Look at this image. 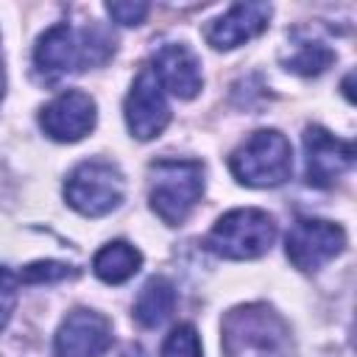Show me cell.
Instances as JSON below:
<instances>
[{
	"label": "cell",
	"instance_id": "19",
	"mask_svg": "<svg viewBox=\"0 0 357 357\" xmlns=\"http://www.w3.org/2000/svg\"><path fill=\"white\" fill-rule=\"evenodd\" d=\"M106 11L117 25H139L148 17L151 6L142 0H114V3H106Z\"/></svg>",
	"mask_w": 357,
	"mask_h": 357
},
{
	"label": "cell",
	"instance_id": "18",
	"mask_svg": "<svg viewBox=\"0 0 357 357\" xmlns=\"http://www.w3.org/2000/svg\"><path fill=\"white\" fill-rule=\"evenodd\" d=\"M75 271L64 262H53V259H45V262H31L22 268L20 273V282L25 284H42V282H59V279H67L73 276Z\"/></svg>",
	"mask_w": 357,
	"mask_h": 357
},
{
	"label": "cell",
	"instance_id": "16",
	"mask_svg": "<svg viewBox=\"0 0 357 357\" xmlns=\"http://www.w3.org/2000/svg\"><path fill=\"white\" fill-rule=\"evenodd\" d=\"M332 61H335V53H332L324 42L301 39V42H296L293 53L284 59V67L293 70V73H298V75H318V73H324Z\"/></svg>",
	"mask_w": 357,
	"mask_h": 357
},
{
	"label": "cell",
	"instance_id": "21",
	"mask_svg": "<svg viewBox=\"0 0 357 357\" xmlns=\"http://www.w3.org/2000/svg\"><path fill=\"white\" fill-rule=\"evenodd\" d=\"M0 95H3V61H0Z\"/></svg>",
	"mask_w": 357,
	"mask_h": 357
},
{
	"label": "cell",
	"instance_id": "4",
	"mask_svg": "<svg viewBox=\"0 0 357 357\" xmlns=\"http://www.w3.org/2000/svg\"><path fill=\"white\" fill-rule=\"evenodd\" d=\"M204 192V165L198 159H156L151 162V209L167 223L187 220Z\"/></svg>",
	"mask_w": 357,
	"mask_h": 357
},
{
	"label": "cell",
	"instance_id": "3",
	"mask_svg": "<svg viewBox=\"0 0 357 357\" xmlns=\"http://www.w3.org/2000/svg\"><path fill=\"white\" fill-rule=\"evenodd\" d=\"M229 170L245 187H279L293 173V148L282 131L259 128L231 151Z\"/></svg>",
	"mask_w": 357,
	"mask_h": 357
},
{
	"label": "cell",
	"instance_id": "2",
	"mask_svg": "<svg viewBox=\"0 0 357 357\" xmlns=\"http://www.w3.org/2000/svg\"><path fill=\"white\" fill-rule=\"evenodd\" d=\"M226 357H287V326L265 304L234 307L220 324Z\"/></svg>",
	"mask_w": 357,
	"mask_h": 357
},
{
	"label": "cell",
	"instance_id": "1",
	"mask_svg": "<svg viewBox=\"0 0 357 357\" xmlns=\"http://www.w3.org/2000/svg\"><path fill=\"white\" fill-rule=\"evenodd\" d=\"M112 50L114 45L98 28L75 31L70 22H56L39 36L33 61L45 81H59L67 73L103 64L112 56Z\"/></svg>",
	"mask_w": 357,
	"mask_h": 357
},
{
	"label": "cell",
	"instance_id": "9",
	"mask_svg": "<svg viewBox=\"0 0 357 357\" xmlns=\"http://www.w3.org/2000/svg\"><path fill=\"white\" fill-rule=\"evenodd\" d=\"M304 162H307V181L312 187H332L351 165H354V145L329 134L321 126L304 128Z\"/></svg>",
	"mask_w": 357,
	"mask_h": 357
},
{
	"label": "cell",
	"instance_id": "6",
	"mask_svg": "<svg viewBox=\"0 0 357 357\" xmlns=\"http://www.w3.org/2000/svg\"><path fill=\"white\" fill-rule=\"evenodd\" d=\"M126 195L123 173L112 162H81L64 181L67 204L84 218H100L120 206Z\"/></svg>",
	"mask_w": 357,
	"mask_h": 357
},
{
	"label": "cell",
	"instance_id": "17",
	"mask_svg": "<svg viewBox=\"0 0 357 357\" xmlns=\"http://www.w3.org/2000/svg\"><path fill=\"white\" fill-rule=\"evenodd\" d=\"M162 357H201V340L192 324H178L162 343Z\"/></svg>",
	"mask_w": 357,
	"mask_h": 357
},
{
	"label": "cell",
	"instance_id": "7",
	"mask_svg": "<svg viewBox=\"0 0 357 357\" xmlns=\"http://www.w3.org/2000/svg\"><path fill=\"white\" fill-rule=\"evenodd\" d=\"M346 248L343 226L321 218H298L284 240L287 259L298 271H318Z\"/></svg>",
	"mask_w": 357,
	"mask_h": 357
},
{
	"label": "cell",
	"instance_id": "11",
	"mask_svg": "<svg viewBox=\"0 0 357 357\" xmlns=\"http://www.w3.org/2000/svg\"><path fill=\"white\" fill-rule=\"evenodd\" d=\"M112 346V324L95 310H73L56 332L59 357H103Z\"/></svg>",
	"mask_w": 357,
	"mask_h": 357
},
{
	"label": "cell",
	"instance_id": "12",
	"mask_svg": "<svg viewBox=\"0 0 357 357\" xmlns=\"http://www.w3.org/2000/svg\"><path fill=\"white\" fill-rule=\"evenodd\" d=\"M153 75L159 81L162 89H167L170 95L190 100L201 92L204 86V75H201V64L195 59V53L181 45V42H167L156 50L153 56Z\"/></svg>",
	"mask_w": 357,
	"mask_h": 357
},
{
	"label": "cell",
	"instance_id": "8",
	"mask_svg": "<svg viewBox=\"0 0 357 357\" xmlns=\"http://www.w3.org/2000/svg\"><path fill=\"white\" fill-rule=\"evenodd\" d=\"M126 126L137 139H153L170 123V106L151 67H145L126 95Z\"/></svg>",
	"mask_w": 357,
	"mask_h": 357
},
{
	"label": "cell",
	"instance_id": "15",
	"mask_svg": "<svg viewBox=\"0 0 357 357\" xmlns=\"http://www.w3.org/2000/svg\"><path fill=\"white\" fill-rule=\"evenodd\" d=\"M173 307H176L173 282H167L165 276H153V279H148L142 284V290H139V296L134 301V318L142 326L153 329V326H162L170 318Z\"/></svg>",
	"mask_w": 357,
	"mask_h": 357
},
{
	"label": "cell",
	"instance_id": "10",
	"mask_svg": "<svg viewBox=\"0 0 357 357\" xmlns=\"http://www.w3.org/2000/svg\"><path fill=\"white\" fill-rule=\"evenodd\" d=\"M95 100L81 89H67L42 106L39 126L56 142H78L95 128Z\"/></svg>",
	"mask_w": 357,
	"mask_h": 357
},
{
	"label": "cell",
	"instance_id": "20",
	"mask_svg": "<svg viewBox=\"0 0 357 357\" xmlns=\"http://www.w3.org/2000/svg\"><path fill=\"white\" fill-rule=\"evenodd\" d=\"M17 284H20V276L11 273L6 265H0V329L8 324L17 307Z\"/></svg>",
	"mask_w": 357,
	"mask_h": 357
},
{
	"label": "cell",
	"instance_id": "13",
	"mask_svg": "<svg viewBox=\"0 0 357 357\" xmlns=\"http://www.w3.org/2000/svg\"><path fill=\"white\" fill-rule=\"evenodd\" d=\"M268 20H271L268 3H234L226 14H220L206 25L204 36L215 50H231L259 36L268 28Z\"/></svg>",
	"mask_w": 357,
	"mask_h": 357
},
{
	"label": "cell",
	"instance_id": "5",
	"mask_svg": "<svg viewBox=\"0 0 357 357\" xmlns=\"http://www.w3.org/2000/svg\"><path fill=\"white\" fill-rule=\"evenodd\" d=\"M276 240V223L265 209H231L218 218L206 234V248L226 259H257L271 251Z\"/></svg>",
	"mask_w": 357,
	"mask_h": 357
},
{
	"label": "cell",
	"instance_id": "14",
	"mask_svg": "<svg viewBox=\"0 0 357 357\" xmlns=\"http://www.w3.org/2000/svg\"><path fill=\"white\" fill-rule=\"evenodd\" d=\"M139 268H142V254H139V248H134V245L126 243V240H112V243H106V245L95 254V259H92L95 276H98L100 282H106V284H123V282H128Z\"/></svg>",
	"mask_w": 357,
	"mask_h": 357
}]
</instances>
